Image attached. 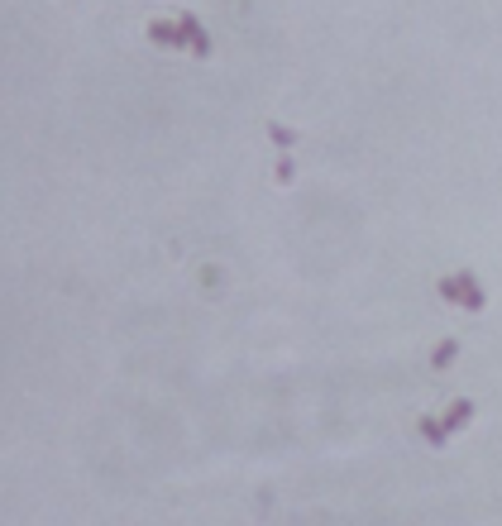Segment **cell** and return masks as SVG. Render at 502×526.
<instances>
[{"instance_id":"1","label":"cell","mask_w":502,"mask_h":526,"mask_svg":"<svg viewBox=\"0 0 502 526\" xmlns=\"http://www.w3.org/2000/svg\"><path fill=\"white\" fill-rule=\"evenodd\" d=\"M149 43H158V48H186V34H182V25L154 20V25H149Z\"/></svg>"},{"instance_id":"2","label":"cell","mask_w":502,"mask_h":526,"mask_svg":"<svg viewBox=\"0 0 502 526\" xmlns=\"http://www.w3.org/2000/svg\"><path fill=\"white\" fill-rule=\"evenodd\" d=\"M177 25H182V34H186V48L196 53V58H206V53H211V34L201 29V20H196V15H182Z\"/></svg>"},{"instance_id":"3","label":"cell","mask_w":502,"mask_h":526,"mask_svg":"<svg viewBox=\"0 0 502 526\" xmlns=\"http://www.w3.org/2000/svg\"><path fill=\"white\" fill-rule=\"evenodd\" d=\"M459 288H464V297H459L464 311H483V306H488V297H483V288L474 283V273H459Z\"/></svg>"},{"instance_id":"4","label":"cell","mask_w":502,"mask_h":526,"mask_svg":"<svg viewBox=\"0 0 502 526\" xmlns=\"http://www.w3.org/2000/svg\"><path fill=\"white\" fill-rule=\"evenodd\" d=\"M449 426V431H459V426H469V421H474V402H469V397H454V402H449V412L445 417H440Z\"/></svg>"},{"instance_id":"5","label":"cell","mask_w":502,"mask_h":526,"mask_svg":"<svg viewBox=\"0 0 502 526\" xmlns=\"http://www.w3.org/2000/svg\"><path fill=\"white\" fill-rule=\"evenodd\" d=\"M416 426H421V440H430V445H435V450H440V445H445V440H449V426H445V421H435V417H421V421H416Z\"/></svg>"},{"instance_id":"6","label":"cell","mask_w":502,"mask_h":526,"mask_svg":"<svg viewBox=\"0 0 502 526\" xmlns=\"http://www.w3.org/2000/svg\"><path fill=\"white\" fill-rule=\"evenodd\" d=\"M268 139H273L278 149H292V144H297V130H287L283 120H268Z\"/></svg>"},{"instance_id":"7","label":"cell","mask_w":502,"mask_h":526,"mask_svg":"<svg viewBox=\"0 0 502 526\" xmlns=\"http://www.w3.org/2000/svg\"><path fill=\"white\" fill-rule=\"evenodd\" d=\"M435 292H440L445 302H454V306H459V297H464V288H459V273H449V278H440V283H435Z\"/></svg>"},{"instance_id":"8","label":"cell","mask_w":502,"mask_h":526,"mask_svg":"<svg viewBox=\"0 0 502 526\" xmlns=\"http://www.w3.org/2000/svg\"><path fill=\"white\" fill-rule=\"evenodd\" d=\"M454 354H459V340H440L435 344V354H430V364L445 368V364H454Z\"/></svg>"},{"instance_id":"9","label":"cell","mask_w":502,"mask_h":526,"mask_svg":"<svg viewBox=\"0 0 502 526\" xmlns=\"http://www.w3.org/2000/svg\"><path fill=\"white\" fill-rule=\"evenodd\" d=\"M273 177H278V182H292V177H297V163H292V158H278V163H273Z\"/></svg>"}]
</instances>
